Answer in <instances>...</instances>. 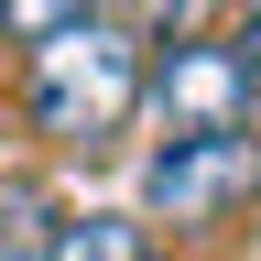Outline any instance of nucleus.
<instances>
[{
  "label": "nucleus",
  "instance_id": "1",
  "mask_svg": "<svg viewBox=\"0 0 261 261\" xmlns=\"http://www.w3.org/2000/svg\"><path fill=\"white\" fill-rule=\"evenodd\" d=\"M22 109H33L44 142H87V152L120 142V130L152 109V44L120 11L65 22V33H44V44H22Z\"/></svg>",
  "mask_w": 261,
  "mask_h": 261
},
{
  "label": "nucleus",
  "instance_id": "2",
  "mask_svg": "<svg viewBox=\"0 0 261 261\" xmlns=\"http://www.w3.org/2000/svg\"><path fill=\"white\" fill-rule=\"evenodd\" d=\"M261 196V130H185V142H152L142 163V218L174 228H228Z\"/></svg>",
  "mask_w": 261,
  "mask_h": 261
},
{
  "label": "nucleus",
  "instance_id": "3",
  "mask_svg": "<svg viewBox=\"0 0 261 261\" xmlns=\"http://www.w3.org/2000/svg\"><path fill=\"white\" fill-rule=\"evenodd\" d=\"M152 109H163V142H185V130H250L261 87L228 55V33H185V44H152Z\"/></svg>",
  "mask_w": 261,
  "mask_h": 261
},
{
  "label": "nucleus",
  "instance_id": "4",
  "mask_svg": "<svg viewBox=\"0 0 261 261\" xmlns=\"http://www.w3.org/2000/svg\"><path fill=\"white\" fill-rule=\"evenodd\" d=\"M44 261H152V250H142V218L87 207V218H55L44 228Z\"/></svg>",
  "mask_w": 261,
  "mask_h": 261
},
{
  "label": "nucleus",
  "instance_id": "5",
  "mask_svg": "<svg viewBox=\"0 0 261 261\" xmlns=\"http://www.w3.org/2000/svg\"><path fill=\"white\" fill-rule=\"evenodd\" d=\"M98 11H120V0H0V22H11L22 44H44V33H65V22H98Z\"/></svg>",
  "mask_w": 261,
  "mask_h": 261
},
{
  "label": "nucleus",
  "instance_id": "6",
  "mask_svg": "<svg viewBox=\"0 0 261 261\" xmlns=\"http://www.w3.org/2000/svg\"><path fill=\"white\" fill-rule=\"evenodd\" d=\"M228 55H240V65H250V87H261V0H250L240 22H228Z\"/></svg>",
  "mask_w": 261,
  "mask_h": 261
},
{
  "label": "nucleus",
  "instance_id": "7",
  "mask_svg": "<svg viewBox=\"0 0 261 261\" xmlns=\"http://www.w3.org/2000/svg\"><path fill=\"white\" fill-rule=\"evenodd\" d=\"M0 33H11V22H0Z\"/></svg>",
  "mask_w": 261,
  "mask_h": 261
}]
</instances>
